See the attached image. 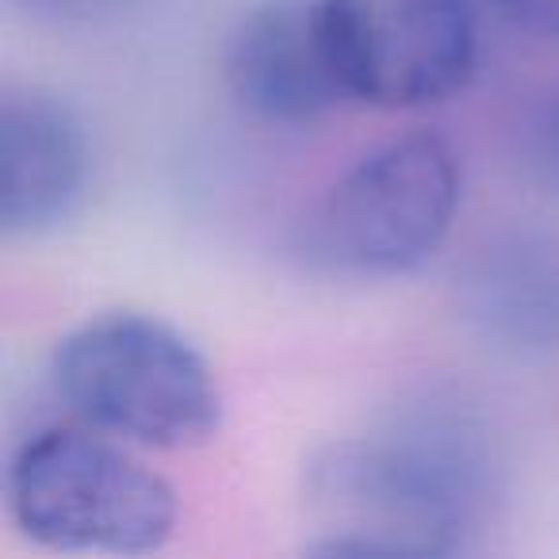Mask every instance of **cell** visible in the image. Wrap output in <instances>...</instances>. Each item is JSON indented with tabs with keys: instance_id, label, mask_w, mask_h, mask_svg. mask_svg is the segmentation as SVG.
I'll return each mask as SVG.
<instances>
[{
	"instance_id": "obj_1",
	"label": "cell",
	"mask_w": 559,
	"mask_h": 559,
	"mask_svg": "<svg viewBox=\"0 0 559 559\" xmlns=\"http://www.w3.org/2000/svg\"><path fill=\"white\" fill-rule=\"evenodd\" d=\"M502 490L490 426L456 395L411 399L357 437L314 452V556L429 559L472 551Z\"/></svg>"
},
{
	"instance_id": "obj_2",
	"label": "cell",
	"mask_w": 559,
	"mask_h": 559,
	"mask_svg": "<svg viewBox=\"0 0 559 559\" xmlns=\"http://www.w3.org/2000/svg\"><path fill=\"white\" fill-rule=\"evenodd\" d=\"M50 380L81 426L139 449H195L223 426V395L203 353L142 311H108L70 330Z\"/></svg>"
},
{
	"instance_id": "obj_3",
	"label": "cell",
	"mask_w": 559,
	"mask_h": 559,
	"mask_svg": "<svg viewBox=\"0 0 559 559\" xmlns=\"http://www.w3.org/2000/svg\"><path fill=\"white\" fill-rule=\"evenodd\" d=\"M9 518L32 544L70 556H150L177 533V490L93 426L32 433L4 472Z\"/></svg>"
},
{
	"instance_id": "obj_4",
	"label": "cell",
	"mask_w": 559,
	"mask_h": 559,
	"mask_svg": "<svg viewBox=\"0 0 559 559\" xmlns=\"http://www.w3.org/2000/svg\"><path fill=\"white\" fill-rule=\"evenodd\" d=\"M464 200V169L441 134H403L365 154L319 215V246L342 269L403 276L433 261Z\"/></svg>"
},
{
	"instance_id": "obj_5",
	"label": "cell",
	"mask_w": 559,
	"mask_h": 559,
	"mask_svg": "<svg viewBox=\"0 0 559 559\" xmlns=\"http://www.w3.org/2000/svg\"><path fill=\"white\" fill-rule=\"evenodd\" d=\"M322 32L349 100L383 111L441 104L472 81V0H319Z\"/></svg>"
},
{
	"instance_id": "obj_6",
	"label": "cell",
	"mask_w": 559,
	"mask_h": 559,
	"mask_svg": "<svg viewBox=\"0 0 559 559\" xmlns=\"http://www.w3.org/2000/svg\"><path fill=\"white\" fill-rule=\"evenodd\" d=\"M234 104L272 127H307L349 100L319 0H264L234 24L223 50Z\"/></svg>"
},
{
	"instance_id": "obj_7",
	"label": "cell",
	"mask_w": 559,
	"mask_h": 559,
	"mask_svg": "<svg viewBox=\"0 0 559 559\" xmlns=\"http://www.w3.org/2000/svg\"><path fill=\"white\" fill-rule=\"evenodd\" d=\"M93 150L81 116L43 88H9L0 100V230L35 238L78 211Z\"/></svg>"
},
{
	"instance_id": "obj_8",
	"label": "cell",
	"mask_w": 559,
	"mask_h": 559,
	"mask_svg": "<svg viewBox=\"0 0 559 559\" xmlns=\"http://www.w3.org/2000/svg\"><path fill=\"white\" fill-rule=\"evenodd\" d=\"M464 319L495 349L548 353L559 345V241L506 234L487 241L460 284Z\"/></svg>"
},
{
	"instance_id": "obj_9",
	"label": "cell",
	"mask_w": 559,
	"mask_h": 559,
	"mask_svg": "<svg viewBox=\"0 0 559 559\" xmlns=\"http://www.w3.org/2000/svg\"><path fill=\"white\" fill-rule=\"evenodd\" d=\"M510 150L525 185L559 200V85L544 88L521 108L510 131Z\"/></svg>"
},
{
	"instance_id": "obj_10",
	"label": "cell",
	"mask_w": 559,
	"mask_h": 559,
	"mask_svg": "<svg viewBox=\"0 0 559 559\" xmlns=\"http://www.w3.org/2000/svg\"><path fill=\"white\" fill-rule=\"evenodd\" d=\"M498 20L544 43H559V0H487Z\"/></svg>"
},
{
	"instance_id": "obj_11",
	"label": "cell",
	"mask_w": 559,
	"mask_h": 559,
	"mask_svg": "<svg viewBox=\"0 0 559 559\" xmlns=\"http://www.w3.org/2000/svg\"><path fill=\"white\" fill-rule=\"evenodd\" d=\"M12 9L35 20H81L96 9H108L111 0H9Z\"/></svg>"
}]
</instances>
